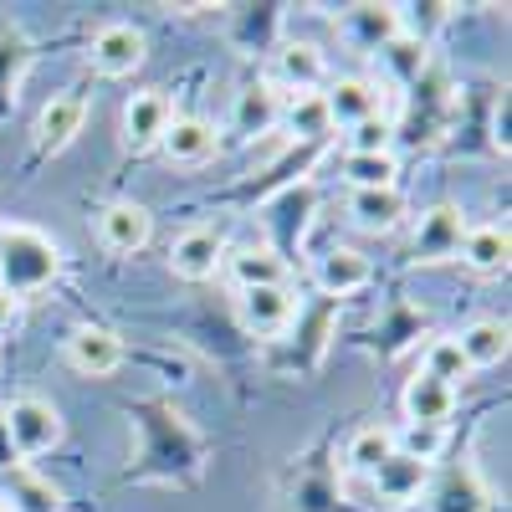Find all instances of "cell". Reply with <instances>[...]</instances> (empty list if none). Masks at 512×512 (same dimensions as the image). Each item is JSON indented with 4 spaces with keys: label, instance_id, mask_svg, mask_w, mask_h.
<instances>
[{
    "label": "cell",
    "instance_id": "obj_14",
    "mask_svg": "<svg viewBox=\"0 0 512 512\" xmlns=\"http://www.w3.org/2000/svg\"><path fill=\"white\" fill-rule=\"evenodd\" d=\"M400 410H405V425H436V431H446L456 415V390L431 379L425 369H415L400 390Z\"/></svg>",
    "mask_w": 512,
    "mask_h": 512
},
{
    "label": "cell",
    "instance_id": "obj_21",
    "mask_svg": "<svg viewBox=\"0 0 512 512\" xmlns=\"http://www.w3.org/2000/svg\"><path fill=\"white\" fill-rule=\"evenodd\" d=\"M405 216H410V205H405L400 185H395V190H349V221H354L359 231H369V236L400 231Z\"/></svg>",
    "mask_w": 512,
    "mask_h": 512
},
{
    "label": "cell",
    "instance_id": "obj_17",
    "mask_svg": "<svg viewBox=\"0 0 512 512\" xmlns=\"http://www.w3.org/2000/svg\"><path fill=\"white\" fill-rule=\"evenodd\" d=\"M456 262H461L466 272H477V277H502V272H507V262H512V231H507L502 221L466 226Z\"/></svg>",
    "mask_w": 512,
    "mask_h": 512
},
{
    "label": "cell",
    "instance_id": "obj_25",
    "mask_svg": "<svg viewBox=\"0 0 512 512\" xmlns=\"http://www.w3.org/2000/svg\"><path fill=\"white\" fill-rule=\"evenodd\" d=\"M344 175H349V190H395L400 185V159L395 154H349Z\"/></svg>",
    "mask_w": 512,
    "mask_h": 512
},
{
    "label": "cell",
    "instance_id": "obj_20",
    "mask_svg": "<svg viewBox=\"0 0 512 512\" xmlns=\"http://www.w3.org/2000/svg\"><path fill=\"white\" fill-rule=\"evenodd\" d=\"M338 31H344L359 52L379 57L400 36V6H349L344 21H338Z\"/></svg>",
    "mask_w": 512,
    "mask_h": 512
},
{
    "label": "cell",
    "instance_id": "obj_10",
    "mask_svg": "<svg viewBox=\"0 0 512 512\" xmlns=\"http://www.w3.org/2000/svg\"><path fill=\"white\" fill-rule=\"evenodd\" d=\"M62 354H67V364H72L82 379H108V374H118V364H123V338H118L113 328H103V323H82V328L67 333Z\"/></svg>",
    "mask_w": 512,
    "mask_h": 512
},
{
    "label": "cell",
    "instance_id": "obj_23",
    "mask_svg": "<svg viewBox=\"0 0 512 512\" xmlns=\"http://www.w3.org/2000/svg\"><path fill=\"white\" fill-rule=\"evenodd\" d=\"M507 323L502 318H472L461 333H456V349H461V359L472 364V374L477 369H492V364H502L507 359Z\"/></svg>",
    "mask_w": 512,
    "mask_h": 512
},
{
    "label": "cell",
    "instance_id": "obj_9",
    "mask_svg": "<svg viewBox=\"0 0 512 512\" xmlns=\"http://www.w3.org/2000/svg\"><path fill=\"white\" fill-rule=\"evenodd\" d=\"M0 512H67V497L47 472H36L31 461H16L0 472Z\"/></svg>",
    "mask_w": 512,
    "mask_h": 512
},
{
    "label": "cell",
    "instance_id": "obj_22",
    "mask_svg": "<svg viewBox=\"0 0 512 512\" xmlns=\"http://www.w3.org/2000/svg\"><path fill=\"white\" fill-rule=\"evenodd\" d=\"M221 272H231L236 292H246V287H282V282H287V256H282L272 241H262V246H241L236 256H226V267H221Z\"/></svg>",
    "mask_w": 512,
    "mask_h": 512
},
{
    "label": "cell",
    "instance_id": "obj_3",
    "mask_svg": "<svg viewBox=\"0 0 512 512\" xmlns=\"http://www.w3.org/2000/svg\"><path fill=\"white\" fill-rule=\"evenodd\" d=\"M461 236H466V210H461V205L441 200V205H431V210H420L415 226H410V262H415V267L456 262Z\"/></svg>",
    "mask_w": 512,
    "mask_h": 512
},
{
    "label": "cell",
    "instance_id": "obj_26",
    "mask_svg": "<svg viewBox=\"0 0 512 512\" xmlns=\"http://www.w3.org/2000/svg\"><path fill=\"white\" fill-rule=\"evenodd\" d=\"M420 369L431 374V379H441V384H451V390H461V384L472 379V364H466V359H461V349H456V333L431 338V349H425Z\"/></svg>",
    "mask_w": 512,
    "mask_h": 512
},
{
    "label": "cell",
    "instance_id": "obj_13",
    "mask_svg": "<svg viewBox=\"0 0 512 512\" xmlns=\"http://www.w3.org/2000/svg\"><path fill=\"white\" fill-rule=\"evenodd\" d=\"M82 123H88V103H82L77 93H52L47 103H41V113H36V149L41 154H62V149H72L77 144V134H82Z\"/></svg>",
    "mask_w": 512,
    "mask_h": 512
},
{
    "label": "cell",
    "instance_id": "obj_7",
    "mask_svg": "<svg viewBox=\"0 0 512 512\" xmlns=\"http://www.w3.org/2000/svg\"><path fill=\"white\" fill-rule=\"evenodd\" d=\"M144 57H149V41H144V31L134 21H108V26L93 31V47H88L93 72H103V77H134L144 67Z\"/></svg>",
    "mask_w": 512,
    "mask_h": 512
},
{
    "label": "cell",
    "instance_id": "obj_5",
    "mask_svg": "<svg viewBox=\"0 0 512 512\" xmlns=\"http://www.w3.org/2000/svg\"><path fill=\"white\" fill-rule=\"evenodd\" d=\"M267 82H272L282 98L323 93V82H328V57H323V47H313V41H282L277 57H272Z\"/></svg>",
    "mask_w": 512,
    "mask_h": 512
},
{
    "label": "cell",
    "instance_id": "obj_28",
    "mask_svg": "<svg viewBox=\"0 0 512 512\" xmlns=\"http://www.w3.org/2000/svg\"><path fill=\"white\" fill-rule=\"evenodd\" d=\"M349 154H395V123L390 118H364L349 128Z\"/></svg>",
    "mask_w": 512,
    "mask_h": 512
},
{
    "label": "cell",
    "instance_id": "obj_12",
    "mask_svg": "<svg viewBox=\"0 0 512 512\" xmlns=\"http://www.w3.org/2000/svg\"><path fill=\"white\" fill-rule=\"evenodd\" d=\"M313 282H318L323 297H354L374 282V262L359 246H328L313 262Z\"/></svg>",
    "mask_w": 512,
    "mask_h": 512
},
{
    "label": "cell",
    "instance_id": "obj_30",
    "mask_svg": "<svg viewBox=\"0 0 512 512\" xmlns=\"http://www.w3.org/2000/svg\"><path fill=\"white\" fill-rule=\"evenodd\" d=\"M379 62H384V67H395V77H400V82H415V77L425 72V47H420V41L395 36L390 47L379 52Z\"/></svg>",
    "mask_w": 512,
    "mask_h": 512
},
{
    "label": "cell",
    "instance_id": "obj_4",
    "mask_svg": "<svg viewBox=\"0 0 512 512\" xmlns=\"http://www.w3.org/2000/svg\"><path fill=\"white\" fill-rule=\"evenodd\" d=\"M169 123H175V98H169L164 88H144V93H134V98L123 103L118 139H123V149L144 154V149H159Z\"/></svg>",
    "mask_w": 512,
    "mask_h": 512
},
{
    "label": "cell",
    "instance_id": "obj_27",
    "mask_svg": "<svg viewBox=\"0 0 512 512\" xmlns=\"http://www.w3.org/2000/svg\"><path fill=\"white\" fill-rule=\"evenodd\" d=\"M282 118L297 139H323L328 134V108H323V93H303V98H282Z\"/></svg>",
    "mask_w": 512,
    "mask_h": 512
},
{
    "label": "cell",
    "instance_id": "obj_19",
    "mask_svg": "<svg viewBox=\"0 0 512 512\" xmlns=\"http://www.w3.org/2000/svg\"><path fill=\"white\" fill-rule=\"evenodd\" d=\"M282 123V93L272 88V82H251V88L236 93V108H231V128L241 139H262L272 134V128Z\"/></svg>",
    "mask_w": 512,
    "mask_h": 512
},
{
    "label": "cell",
    "instance_id": "obj_1",
    "mask_svg": "<svg viewBox=\"0 0 512 512\" xmlns=\"http://www.w3.org/2000/svg\"><path fill=\"white\" fill-rule=\"evenodd\" d=\"M57 277H62V246L47 231H36L26 221L0 226V292L26 303V297L47 292Z\"/></svg>",
    "mask_w": 512,
    "mask_h": 512
},
{
    "label": "cell",
    "instance_id": "obj_2",
    "mask_svg": "<svg viewBox=\"0 0 512 512\" xmlns=\"http://www.w3.org/2000/svg\"><path fill=\"white\" fill-rule=\"evenodd\" d=\"M0 436H6V446L16 451V461H36V456H47L62 446L67 436V420L52 400H41V395H21L6 405V420H0Z\"/></svg>",
    "mask_w": 512,
    "mask_h": 512
},
{
    "label": "cell",
    "instance_id": "obj_18",
    "mask_svg": "<svg viewBox=\"0 0 512 512\" xmlns=\"http://www.w3.org/2000/svg\"><path fill=\"white\" fill-rule=\"evenodd\" d=\"M369 487H374V497H379L384 507H410V502H420L425 487H431V466L415 461V456H405V451H395V456L369 477Z\"/></svg>",
    "mask_w": 512,
    "mask_h": 512
},
{
    "label": "cell",
    "instance_id": "obj_6",
    "mask_svg": "<svg viewBox=\"0 0 512 512\" xmlns=\"http://www.w3.org/2000/svg\"><path fill=\"white\" fill-rule=\"evenodd\" d=\"M292 318H297V292H292V282L236 292V323H241L251 338H277V333L292 328Z\"/></svg>",
    "mask_w": 512,
    "mask_h": 512
},
{
    "label": "cell",
    "instance_id": "obj_8",
    "mask_svg": "<svg viewBox=\"0 0 512 512\" xmlns=\"http://www.w3.org/2000/svg\"><path fill=\"white\" fill-rule=\"evenodd\" d=\"M221 267H226V236L216 226H190L169 246V272L180 282H210L221 277Z\"/></svg>",
    "mask_w": 512,
    "mask_h": 512
},
{
    "label": "cell",
    "instance_id": "obj_24",
    "mask_svg": "<svg viewBox=\"0 0 512 512\" xmlns=\"http://www.w3.org/2000/svg\"><path fill=\"white\" fill-rule=\"evenodd\" d=\"M390 456H395V431L390 425H359V431L349 436V446H344L349 477H374Z\"/></svg>",
    "mask_w": 512,
    "mask_h": 512
},
{
    "label": "cell",
    "instance_id": "obj_31",
    "mask_svg": "<svg viewBox=\"0 0 512 512\" xmlns=\"http://www.w3.org/2000/svg\"><path fill=\"white\" fill-rule=\"evenodd\" d=\"M21 323V297H11V292H0V333H11Z\"/></svg>",
    "mask_w": 512,
    "mask_h": 512
},
{
    "label": "cell",
    "instance_id": "obj_15",
    "mask_svg": "<svg viewBox=\"0 0 512 512\" xmlns=\"http://www.w3.org/2000/svg\"><path fill=\"white\" fill-rule=\"evenodd\" d=\"M379 93L384 88H379V82H369V77H338V82H328V88H323L328 123L333 128H354L364 118H379L384 113V98Z\"/></svg>",
    "mask_w": 512,
    "mask_h": 512
},
{
    "label": "cell",
    "instance_id": "obj_11",
    "mask_svg": "<svg viewBox=\"0 0 512 512\" xmlns=\"http://www.w3.org/2000/svg\"><path fill=\"white\" fill-rule=\"evenodd\" d=\"M98 241L113 251V256H134L154 241V216H149V205L139 200H113L98 210Z\"/></svg>",
    "mask_w": 512,
    "mask_h": 512
},
{
    "label": "cell",
    "instance_id": "obj_29",
    "mask_svg": "<svg viewBox=\"0 0 512 512\" xmlns=\"http://www.w3.org/2000/svg\"><path fill=\"white\" fill-rule=\"evenodd\" d=\"M395 451L436 466V456L446 451V431H436V425H405V431H395Z\"/></svg>",
    "mask_w": 512,
    "mask_h": 512
},
{
    "label": "cell",
    "instance_id": "obj_16",
    "mask_svg": "<svg viewBox=\"0 0 512 512\" xmlns=\"http://www.w3.org/2000/svg\"><path fill=\"white\" fill-rule=\"evenodd\" d=\"M159 149H164L169 164H205V159H216L221 134H216V123L200 118V113H175V123L164 128Z\"/></svg>",
    "mask_w": 512,
    "mask_h": 512
}]
</instances>
